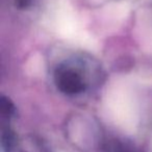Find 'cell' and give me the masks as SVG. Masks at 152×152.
Listing matches in <instances>:
<instances>
[{
    "label": "cell",
    "mask_w": 152,
    "mask_h": 152,
    "mask_svg": "<svg viewBox=\"0 0 152 152\" xmlns=\"http://www.w3.org/2000/svg\"><path fill=\"white\" fill-rule=\"evenodd\" d=\"M54 82L57 89L67 95H76L87 88L85 79L72 67L61 66L54 74Z\"/></svg>",
    "instance_id": "1"
},
{
    "label": "cell",
    "mask_w": 152,
    "mask_h": 152,
    "mask_svg": "<svg viewBox=\"0 0 152 152\" xmlns=\"http://www.w3.org/2000/svg\"><path fill=\"white\" fill-rule=\"evenodd\" d=\"M0 112L3 118L10 119L15 114V106L10 98L2 96L0 100Z\"/></svg>",
    "instance_id": "5"
},
{
    "label": "cell",
    "mask_w": 152,
    "mask_h": 152,
    "mask_svg": "<svg viewBox=\"0 0 152 152\" xmlns=\"http://www.w3.org/2000/svg\"><path fill=\"white\" fill-rule=\"evenodd\" d=\"M105 152H141L140 149L130 141L121 139H112L104 143Z\"/></svg>",
    "instance_id": "2"
},
{
    "label": "cell",
    "mask_w": 152,
    "mask_h": 152,
    "mask_svg": "<svg viewBox=\"0 0 152 152\" xmlns=\"http://www.w3.org/2000/svg\"><path fill=\"white\" fill-rule=\"evenodd\" d=\"M15 2L19 8H26L30 5L31 0H15Z\"/></svg>",
    "instance_id": "6"
},
{
    "label": "cell",
    "mask_w": 152,
    "mask_h": 152,
    "mask_svg": "<svg viewBox=\"0 0 152 152\" xmlns=\"http://www.w3.org/2000/svg\"><path fill=\"white\" fill-rule=\"evenodd\" d=\"M15 152H47L45 149L44 145L42 144L41 141H39L36 138L26 139L23 142L19 144L17 142L15 148L13 149ZM12 151V152H13Z\"/></svg>",
    "instance_id": "3"
},
{
    "label": "cell",
    "mask_w": 152,
    "mask_h": 152,
    "mask_svg": "<svg viewBox=\"0 0 152 152\" xmlns=\"http://www.w3.org/2000/svg\"><path fill=\"white\" fill-rule=\"evenodd\" d=\"M17 139L15 132L10 129L8 126H3L2 127L1 134V144L2 149L4 152H12L17 144Z\"/></svg>",
    "instance_id": "4"
}]
</instances>
